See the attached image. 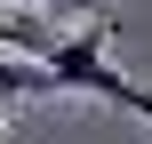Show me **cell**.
<instances>
[{
	"label": "cell",
	"instance_id": "cell-2",
	"mask_svg": "<svg viewBox=\"0 0 152 144\" xmlns=\"http://www.w3.org/2000/svg\"><path fill=\"white\" fill-rule=\"evenodd\" d=\"M48 88H56L48 64H32V56H0V112H8L16 96H48Z\"/></svg>",
	"mask_w": 152,
	"mask_h": 144
},
{
	"label": "cell",
	"instance_id": "cell-1",
	"mask_svg": "<svg viewBox=\"0 0 152 144\" xmlns=\"http://www.w3.org/2000/svg\"><path fill=\"white\" fill-rule=\"evenodd\" d=\"M104 40H112V24H88V32H56V48H48V72H56V88H80V96L128 104V80L104 64Z\"/></svg>",
	"mask_w": 152,
	"mask_h": 144
},
{
	"label": "cell",
	"instance_id": "cell-4",
	"mask_svg": "<svg viewBox=\"0 0 152 144\" xmlns=\"http://www.w3.org/2000/svg\"><path fill=\"white\" fill-rule=\"evenodd\" d=\"M32 8H88V0H32Z\"/></svg>",
	"mask_w": 152,
	"mask_h": 144
},
{
	"label": "cell",
	"instance_id": "cell-3",
	"mask_svg": "<svg viewBox=\"0 0 152 144\" xmlns=\"http://www.w3.org/2000/svg\"><path fill=\"white\" fill-rule=\"evenodd\" d=\"M120 112H136V120H152V96H144V88H128V104H120Z\"/></svg>",
	"mask_w": 152,
	"mask_h": 144
},
{
	"label": "cell",
	"instance_id": "cell-5",
	"mask_svg": "<svg viewBox=\"0 0 152 144\" xmlns=\"http://www.w3.org/2000/svg\"><path fill=\"white\" fill-rule=\"evenodd\" d=\"M0 136H8V112H0Z\"/></svg>",
	"mask_w": 152,
	"mask_h": 144
}]
</instances>
